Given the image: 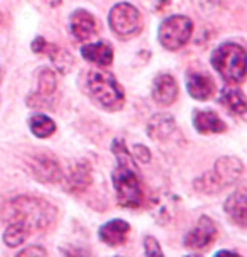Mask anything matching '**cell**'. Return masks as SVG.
<instances>
[{
	"mask_svg": "<svg viewBox=\"0 0 247 257\" xmlns=\"http://www.w3.org/2000/svg\"><path fill=\"white\" fill-rule=\"evenodd\" d=\"M29 168H31L34 178L42 183H57L62 180V175H64L59 162L47 152L32 155L29 158Z\"/></svg>",
	"mask_w": 247,
	"mask_h": 257,
	"instance_id": "9",
	"label": "cell"
},
{
	"mask_svg": "<svg viewBox=\"0 0 247 257\" xmlns=\"http://www.w3.org/2000/svg\"><path fill=\"white\" fill-rule=\"evenodd\" d=\"M42 54H47L51 57V61L56 64L57 71H59V72H67L71 69L72 57H71L69 52H66L64 49H61V47H57L54 44H47Z\"/></svg>",
	"mask_w": 247,
	"mask_h": 257,
	"instance_id": "22",
	"label": "cell"
},
{
	"mask_svg": "<svg viewBox=\"0 0 247 257\" xmlns=\"http://www.w3.org/2000/svg\"><path fill=\"white\" fill-rule=\"evenodd\" d=\"M16 257H47V252L44 247L39 245H29L26 249H22Z\"/></svg>",
	"mask_w": 247,
	"mask_h": 257,
	"instance_id": "26",
	"label": "cell"
},
{
	"mask_svg": "<svg viewBox=\"0 0 247 257\" xmlns=\"http://www.w3.org/2000/svg\"><path fill=\"white\" fill-rule=\"evenodd\" d=\"M0 22H2V14H0Z\"/></svg>",
	"mask_w": 247,
	"mask_h": 257,
	"instance_id": "32",
	"label": "cell"
},
{
	"mask_svg": "<svg viewBox=\"0 0 247 257\" xmlns=\"http://www.w3.org/2000/svg\"><path fill=\"white\" fill-rule=\"evenodd\" d=\"M29 128L37 138H49L56 132V123L44 113H34L29 119Z\"/></svg>",
	"mask_w": 247,
	"mask_h": 257,
	"instance_id": "21",
	"label": "cell"
},
{
	"mask_svg": "<svg viewBox=\"0 0 247 257\" xmlns=\"http://www.w3.org/2000/svg\"><path fill=\"white\" fill-rule=\"evenodd\" d=\"M178 86L175 77L170 74H160L153 82V99L158 104L168 106L177 99Z\"/></svg>",
	"mask_w": 247,
	"mask_h": 257,
	"instance_id": "14",
	"label": "cell"
},
{
	"mask_svg": "<svg viewBox=\"0 0 247 257\" xmlns=\"http://www.w3.org/2000/svg\"><path fill=\"white\" fill-rule=\"evenodd\" d=\"M81 56L84 57L86 61L93 62V64H98L101 67H106L113 62V49H111V46L106 44V42H96V44L82 46Z\"/></svg>",
	"mask_w": 247,
	"mask_h": 257,
	"instance_id": "17",
	"label": "cell"
},
{
	"mask_svg": "<svg viewBox=\"0 0 247 257\" xmlns=\"http://www.w3.org/2000/svg\"><path fill=\"white\" fill-rule=\"evenodd\" d=\"M214 257H240V255H237L235 252H230V250H220V252H217Z\"/></svg>",
	"mask_w": 247,
	"mask_h": 257,
	"instance_id": "30",
	"label": "cell"
},
{
	"mask_svg": "<svg viewBox=\"0 0 247 257\" xmlns=\"http://www.w3.org/2000/svg\"><path fill=\"white\" fill-rule=\"evenodd\" d=\"M31 235L27 230H24L22 227L16 224H9L6 232H4V242L7 247H19L27 240V237Z\"/></svg>",
	"mask_w": 247,
	"mask_h": 257,
	"instance_id": "24",
	"label": "cell"
},
{
	"mask_svg": "<svg viewBox=\"0 0 247 257\" xmlns=\"http://www.w3.org/2000/svg\"><path fill=\"white\" fill-rule=\"evenodd\" d=\"M153 215L160 224H168L175 219V213H177V198L173 195H165L160 197L158 200L153 202L152 205Z\"/></svg>",
	"mask_w": 247,
	"mask_h": 257,
	"instance_id": "20",
	"label": "cell"
},
{
	"mask_svg": "<svg viewBox=\"0 0 247 257\" xmlns=\"http://www.w3.org/2000/svg\"><path fill=\"white\" fill-rule=\"evenodd\" d=\"M143 245H145V257H163V252L160 249V244L155 237L152 235L145 237Z\"/></svg>",
	"mask_w": 247,
	"mask_h": 257,
	"instance_id": "25",
	"label": "cell"
},
{
	"mask_svg": "<svg viewBox=\"0 0 247 257\" xmlns=\"http://www.w3.org/2000/svg\"><path fill=\"white\" fill-rule=\"evenodd\" d=\"M193 126L200 133H222L225 132V123L214 111H195Z\"/></svg>",
	"mask_w": 247,
	"mask_h": 257,
	"instance_id": "18",
	"label": "cell"
},
{
	"mask_svg": "<svg viewBox=\"0 0 247 257\" xmlns=\"http://www.w3.org/2000/svg\"><path fill=\"white\" fill-rule=\"evenodd\" d=\"M220 103H222V106H225L232 114H245L247 113V99L239 88H230V86H227V88L222 89Z\"/></svg>",
	"mask_w": 247,
	"mask_h": 257,
	"instance_id": "19",
	"label": "cell"
},
{
	"mask_svg": "<svg viewBox=\"0 0 247 257\" xmlns=\"http://www.w3.org/2000/svg\"><path fill=\"white\" fill-rule=\"evenodd\" d=\"M130 232V224L121 219L109 220L108 224L101 225L99 229V239L109 247H118L125 244Z\"/></svg>",
	"mask_w": 247,
	"mask_h": 257,
	"instance_id": "15",
	"label": "cell"
},
{
	"mask_svg": "<svg viewBox=\"0 0 247 257\" xmlns=\"http://www.w3.org/2000/svg\"><path fill=\"white\" fill-rule=\"evenodd\" d=\"M215 71L230 84H239L247 76V51L239 44L227 42L212 54Z\"/></svg>",
	"mask_w": 247,
	"mask_h": 257,
	"instance_id": "2",
	"label": "cell"
},
{
	"mask_svg": "<svg viewBox=\"0 0 247 257\" xmlns=\"http://www.w3.org/2000/svg\"><path fill=\"white\" fill-rule=\"evenodd\" d=\"M86 88L89 96L101 108L108 111H118L125 103V93L116 82L114 76L104 71H91L86 79Z\"/></svg>",
	"mask_w": 247,
	"mask_h": 257,
	"instance_id": "3",
	"label": "cell"
},
{
	"mask_svg": "<svg viewBox=\"0 0 247 257\" xmlns=\"http://www.w3.org/2000/svg\"><path fill=\"white\" fill-rule=\"evenodd\" d=\"M192 27V21L185 16H172L165 19L158 29L160 44L168 51L180 49L190 39Z\"/></svg>",
	"mask_w": 247,
	"mask_h": 257,
	"instance_id": "6",
	"label": "cell"
},
{
	"mask_svg": "<svg viewBox=\"0 0 247 257\" xmlns=\"http://www.w3.org/2000/svg\"><path fill=\"white\" fill-rule=\"evenodd\" d=\"M109 27L118 37H133L142 31V16L132 4H116L109 11Z\"/></svg>",
	"mask_w": 247,
	"mask_h": 257,
	"instance_id": "7",
	"label": "cell"
},
{
	"mask_svg": "<svg viewBox=\"0 0 247 257\" xmlns=\"http://www.w3.org/2000/svg\"><path fill=\"white\" fill-rule=\"evenodd\" d=\"M173 132V119L167 116H155L148 124V135L152 138H167Z\"/></svg>",
	"mask_w": 247,
	"mask_h": 257,
	"instance_id": "23",
	"label": "cell"
},
{
	"mask_svg": "<svg viewBox=\"0 0 247 257\" xmlns=\"http://www.w3.org/2000/svg\"><path fill=\"white\" fill-rule=\"evenodd\" d=\"M185 257H202V255H197V254H190V255H185Z\"/></svg>",
	"mask_w": 247,
	"mask_h": 257,
	"instance_id": "31",
	"label": "cell"
},
{
	"mask_svg": "<svg viewBox=\"0 0 247 257\" xmlns=\"http://www.w3.org/2000/svg\"><path fill=\"white\" fill-rule=\"evenodd\" d=\"M113 187L121 207L137 208L143 202V190L133 162H118L113 172Z\"/></svg>",
	"mask_w": 247,
	"mask_h": 257,
	"instance_id": "4",
	"label": "cell"
},
{
	"mask_svg": "<svg viewBox=\"0 0 247 257\" xmlns=\"http://www.w3.org/2000/svg\"><path fill=\"white\" fill-rule=\"evenodd\" d=\"M224 208L234 224L247 227V190L245 188H240V190H237L235 193H232V195L227 198Z\"/></svg>",
	"mask_w": 247,
	"mask_h": 257,
	"instance_id": "16",
	"label": "cell"
},
{
	"mask_svg": "<svg viewBox=\"0 0 247 257\" xmlns=\"http://www.w3.org/2000/svg\"><path fill=\"white\" fill-rule=\"evenodd\" d=\"M133 155L137 157L142 163H148L150 162V150L147 147H142V145H137V147L133 148Z\"/></svg>",
	"mask_w": 247,
	"mask_h": 257,
	"instance_id": "28",
	"label": "cell"
},
{
	"mask_svg": "<svg viewBox=\"0 0 247 257\" xmlns=\"http://www.w3.org/2000/svg\"><path fill=\"white\" fill-rule=\"evenodd\" d=\"M215 237H217V227L214 224V220L209 219L207 215H202L198 219L197 225L185 235L183 244H185L187 249L200 250L209 247L215 240Z\"/></svg>",
	"mask_w": 247,
	"mask_h": 257,
	"instance_id": "10",
	"label": "cell"
},
{
	"mask_svg": "<svg viewBox=\"0 0 247 257\" xmlns=\"http://www.w3.org/2000/svg\"><path fill=\"white\" fill-rule=\"evenodd\" d=\"M62 257H91V252L84 247L69 245L62 249Z\"/></svg>",
	"mask_w": 247,
	"mask_h": 257,
	"instance_id": "27",
	"label": "cell"
},
{
	"mask_svg": "<svg viewBox=\"0 0 247 257\" xmlns=\"http://www.w3.org/2000/svg\"><path fill=\"white\" fill-rule=\"evenodd\" d=\"M62 182H64V188L71 193L86 192L93 182L91 167L86 162H76L72 167H69L66 175H62Z\"/></svg>",
	"mask_w": 247,
	"mask_h": 257,
	"instance_id": "11",
	"label": "cell"
},
{
	"mask_svg": "<svg viewBox=\"0 0 247 257\" xmlns=\"http://www.w3.org/2000/svg\"><path fill=\"white\" fill-rule=\"evenodd\" d=\"M69 29L77 41H88L96 34L98 26H96V19L88 11L77 9V11L71 14Z\"/></svg>",
	"mask_w": 247,
	"mask_h": 257,
	"instance_id": "12",
	"label": "cell"
},
{
	"mask_svg": "<svg viewBox=\"0 0 247 257\" xmlns=\"http://www.w3.org/2000/svg\"><path fill=\"white\" fill-rule=\"evenodd\" d=\"M57 89L56 72L51 69H42L37 77V89L31 96H27V106L34 109L51 108L54 103V94Z\"/></svg>",
	"mask_w": 247,
	"mask_h": 257,
	"instance_id": "8",
	"label": "cell"
},
{
	"mask_svg": "<svg viewBox=\"0 0 247 257\" xmlns=\"http://www.w3.org/2000/svg\"><path fill=\"white\" fill-rule=\"evenodd\" d=\"M187 89L192 98L205 101L214 94V79L205 72L190 71L187 74Z\"/></svg>",
	"mask_w": 247,
	"mask_h": 257,
	"instance_id": "13",
	"label": "cell"
},
{
	"mask_svg": "<svg viewBox=\"0 0 247 257\" xmlns=\"http://www.w3.org/2000/svg\"><path fill=\"white\" fill-rule=\"evenodd\" d=\"M2 215L9 224H16L32 234L49 229L54 224L57 210L52 203L41 197L19 195L6 203Z\"/></svg>",
	"mask_w": 247,
	"mask_h": 257,
	"instance_id": "1",
	"label": "cell"
},
{
	"mask_svg": "<svg viewBox=\"0 0 247 257\" xmlns=\"http://www.w3.org/2000/svg\"><path fill=\"white\" fill-rule=\"evenodd\" d=\"M46 46H47V41L44 37H37V39H34V42H32V51L34 52H44V49H46Z\"/></svg>",
	"mask_w": 247,
	"mask_h": 257,
	"instance_id": "29",
	"label": "cell"
},
{
	"mask_svg": "<svg viewBox=\"0 0 247 257\" xmlns=\"http://www.w3.org/2000/svg\"><path fill=\"white\" fill-rule=\"evenodd\" d=\"M242 173V162L235 157H224L219 158L215 163V168L212 173H207L209 180L205 178H198L195 182V187L203 192H217L230 183H234Z\"/></svg>",
	"mask_w": 247,
	"mask_h": 257,
	"instance_id": "5",
	"label": "cell"
}]
</instances>
